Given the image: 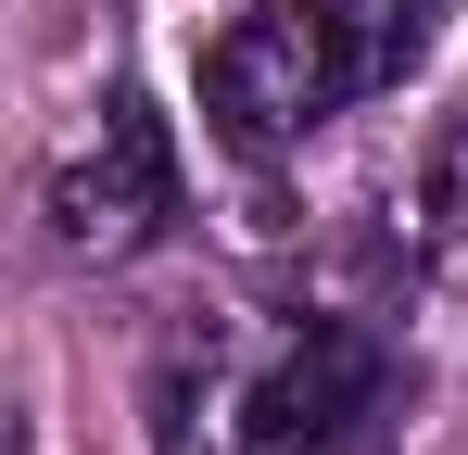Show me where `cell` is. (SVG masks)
I'll return each instance as SVG.
<instances>
[{
  "instance_id": "cell-3",
  "label": "cell",
  "mask_w": 468,
  "mask_h": 455,
  "mask_svg": "<svg viewBox=\"0 0 468 455\" xmlns=\"http://www.w3.org/2000/svg\"><path fill=\"white\" fill-rule=\"evenodd\" d=\"M165 216H177V140L127 89V101H101V140L51 177V228H64V253H140Z\"/></svg>"
},
{
  "instance_id": "cell-4",
  "label": "cell",
  "mask_w": 468,
  "mask_h": 455,
  "mask_svg": "<svg viewBox=\"0 0 468 455\" xmlns=\"http://www.w3.org/2000/svg\"><path fill=\"white\" fill-rule=\"evenodd\" d=\"M316 13H329V38H342L355 101H380V89H405V76L431 64V38H443L456 0H316Z\"/></svg>"
},
{
  "instance_id": "cell-2",
  "label": "cell",
  "mask_w": 468,
  "mask_h": 455,
  "mask_svg": "<svg viewBox=\"0 0 468 455\" xmlns=\"http://www.w3.org/2000/svg\"><path fill=\"white\" fill-rule=\"evenodd\" d=\"M342 101H355V76H342V38H329L316 0H266L203 51V114H216L229 152H292Z\"/></svg>"
},
{
  "instance_id": "cell-1",
  "label": "cell",
  "mask_w": 468,
  "mask_h": 455,
  "mask_svg": "<svg viewBox=\"0 0 468 455\" xmlns=\"http://www.w3.org/2000/svg\"><path fill=\"white\" fill-rule=\"evenodd\" d=\"M380 392H392L380 342L355 316H304V329H279L240 367V392L216 405V430H229V455H342L380 418Z\"/></svg>"
}]
</instances>
